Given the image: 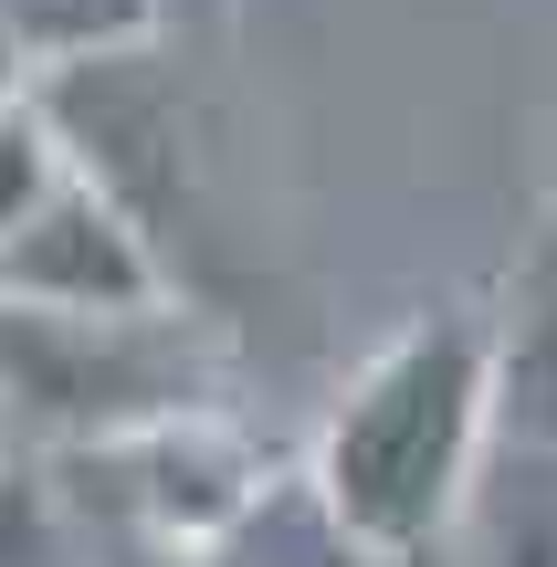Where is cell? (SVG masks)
<instances>
[{
	"mask_svg": "<svg viewBox=\"0 0 557 567\" xmlns=\"http://www.w3.org/2000/svg\"><path fill=\"white\" fill-rule=\"evenodd\" d=\"M484 442H495V337L484 316H411L390 347H369L348 389H337L327 431L306 452L316 515L348 557L411 567L442 526L463 515Z\"/></svg>",
	"mask_w": 557,
	"mask_h": 567,
	"instance_id": "6da1fadb",
	"label": "cell"
},
{
	"mask_svg": "<svg viewBox=\"0 0 557 567\" xmlns=\"http://www.w3.org/2000/svg\"><path fill=\"white\" fill-rule=\"evenodd\" d=\"M221 347L200 305H137V316H53V305H0V410L42 452H95L147 421L210 410Z\"/></svg>",
	"mask_w": 557,
	"mask_h": 567,
	"instance_id": "7a4b0ae2",
	"label": "cell"
},
{
	"mask_svg": "<svg viewBox=\"0 0 557 567\" xmlns=\"http://www.w3.org/2000/svg\"><path fill=\"white\" fill-rule=\"evenodd\" d=\"M0 305H53V316H137V305H189L137 210L105 179H63L32 221L0 243Z\"/></svg>",
	"mask_w": 557,
	"mask_h": 567,
	"instance_id": "3957f363",
	"label": "cell"
},
{
	"mask_svg": "<svg viewBox=\"0 0 557 567\" xmlns=\"http://www.w3.org/2000/svg\"><path fill=\"white\" fill-rule=\"evenodd\" d=\"M484 337H495V442L557 452V221L526 243Z\"/></svg>",
	"mask_w": 557,
	"mask_h": 567,
	"instance_id": "277c9868",
	"label": "cell"
},
{
	"mask_svg": "<svg viewBox=\"0 0 557 567\" xmlns=\"http://www.w3.org/2000/svg\"><path fill=\"white\" fill-rule=\"evenodd\" d=\"M63 179H74V147H63L42 84H11V95H0V243H11Z\"/></svg>",
	"mask_w": 557,
	"mask_h": 567,
	"instance_id": "5b68a950",
	"label": "cell"
},
{
	"mask_svg": "<svg viewBox=\"0 0 557 567\" xmlns=\"http://www.w3.org/2000/svg\"><path fill=\"white\" fill-rule=\"evenodd\" d=\"M158 11H179V21H221L231 0H158Z\"/></svg>",
	"mask_w": 557,
	"mask_h": 567,
	"instance_id": "8992f818",
	"label": "cell"
},
{
	"mask_svg": "<svg viewBox=\"0 0 557 567\" xmlns=\"http://www.w3.org/2000/svg\"><path fill=\"white\" fill-rule=\"evenodd\" d=\"M11 442H21V431H11V410H0V463H11Z\"/></svg>",
	"mask_w": 557,
	"mask_h": 567,
	"instance_id": "52a82bcc",
	"label": "cell"
}]
</instances>
